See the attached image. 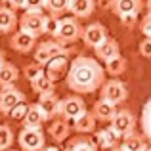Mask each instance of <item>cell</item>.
I'll list each match as a JSON object with an SVG mask.
<instances>
[{
  "label": "cell",
  "mask_w": 151,
  "mask_h": 151,
  "mask_svg": "<svg viewBox=\"0 0 151 151\" xmlns=\"http://www.w3.org/2000/svg\"><path fill=\"white\" fill-rule=\"evenodd\" d=\"M105 82V69L96 58L78 55L69 63L65 75V84L75 94H94Z\"/></svg>",
  "instance_id": "1"
},
{
  "label": "cell",
  "mask_w": 151,
  "mask_h": 151,
  "mask_svg": "<svg viewBox=\"0 0 151 151\" xmlns=\"http://www.w3.org/2000/svg\"><path fill=\"white\" fill-rule=\"evenodd\" d=\"M82 29L84 27L78 23L77 17H59L58 29H55V33L52 37L61 46H69V44H75L77 40H81Z\"/></svg>",
  "instance_id": "2"
},
{
  "label": "cell",
  "mask_w": 151,
  "mask_h": 151,
  "mask_svg": "<svg viewBox=\"0 0 151 151\" xmlns=\"http://www.w3.org/2000/svg\"><path fill=\"white\" fill-rule=\"evenodd\" d=\"M100 98L111 101L113 105H121V103H124L126 98H128V88H126V84L122 81H119V78H109V81H105L101 84Z\"/></svg>",
  "instance_id": "3"
},
{
  "label": "cell",
  "mask_w": 151,
  "mask_h": 151,
  "mask_svg": "<svg viewBox=\"0 0 151 151\" xmlns=\"http://www.w3.org/2000/svg\"><path fill=\"white\" fill-rule=\"evenodd\" d=\"M44 19L46 15L42 14V10H25V14L19 17L17 23L21 31L38 38L40 35H44Z\"/></svg>",
  "instance_id": "4"
},
{
  "label": "cell",
  "mask_w": 151,
  "mask_h": 151,
  "mask_svg": "<svg viewBox=\"0 0 151 151\" xmlns=\"http://www.w3.org/2000/svg\"><path fill=\"white\" fill-rule=\"evenodd\" d=\"M86 111V103L78 94L75 96H67L63 100H59V111H58V117L63 119L67 122H73L78 115H82Z\"/></svg>",
  "instance_id": "5"
},
{
  "label": "cell",
  "mask_w": 151,
  "mask_h": 151,
  "mask_svg": "<svg viewBox=\"0 0 151 151\" xmlns=\"http://www.w3.org/2000/svg\"><path fill=\"white\" fill-rule=\"evenodd\" d=\"M17 142L21 151H42L46 145L42 128H27V126H23V130L19 132Z\"/></svg>",
  "instance_id": "6"
},
{
  "label": "cell",
  "mask_w": 151,
  "mask_h": 151,
  "mask_svg": "<svg viewBox=\"0 0 151 151\" xmlns=\"http://www.w3.org/2000/svg\"><path fill=\"white\" fill-rule=\"evenodd\" d=\"M33 54H35V61L40 63V65H46L52 58L61 55V54H69V50L55 40H46V42H40V44L35 46Z\"/></svg>",
  "instance_id": "7"
},
{
  "label": "cell",
  "mask_w": 151,
  "mask_h": 151,
  "mask_svg": "<svg viewBox=\"0 0 151 151\" xmlns=\"http://www.w3.org/2000/svg\"><path fill=\"white\" fill-rule=\"evenodd\" d=\"M111 128L121 138H124V136H128V134H132L134 130H136V117H134L128 109H121L111 119Z\"/></svg>",
  "instance_id": "8"
},
{
  "label": "cell",
  "mask_w": 151,
  "mask_h": 151,
  "mask_svg": "<svg viewBox=\"0 0 151 151\" xmlns=\"http://www.w3.org/2000/svg\"><path fill=\"white\" fill-rule=\"evenodd\" d=\"M107 37H109V35H107L105 25H101V23H90V25H86L84 29H82L81 40L84 42V46H88V48L94 50L96 46H100Z\"/></svg>",
  "instance_id": "9"
},
{
  "label": "cell",
  "mask_w": 151,
  "mask_h": 151,
  "mask_svg": "<svg viewBox=\"0 0 151 151\" xmlns=\"http://www.w3.org/2000/svg\"><path fill=\"white\" fill-rule=\"evenodd\" d=\"M25 101V94L15 86H8V88H0V113L8 115L17 103Z\"/></svg>",
  "instance_id": "10"
},
{
  "label": "cell",
  "mask_w": 151,
  "mask_h": 151,
  "mask_svg": "<svg viewBox=\"0 0 151 151\" xmlns=\"http://www.w3.org/2000/svg\"><path fill=\"white\" fill-rule=\"evenodd\" d=\"M69 54H61V55H55L52 58L48 63L44 65V73L48 75L54 82H58L59 78H63L69 71Z\"/></svg>",
  "instance_id": "11"
},
{
  "label": "cell",
  "mask_w": 151,
  "mask_h": 151,
  "mask_svg": "<svg viewBox=\"0 0 151 151\" xmlns=\"http://www.w3.org/2000/svg\"><path fill=\"white\" fill-rule=\"evenodd\" d=\"M37 44H38L37 37H33V35L25 33V31H21V29H19L17 33H14L12 38H10V46L17 52V54H31Z\"/></svg>",
  "instance_id": "12"
},
{
  "label": "cell",
  "mask_w": 151,
  "mask_h": 151,
  "mask_svg": "<svg viewBox=\"0 0 151 151\" xmlns=\"http://www.w3.org/2000/svg\"><path fill=\"white\" fill-rule=\"evenodd\" d=\"M107 8H109L115 15L140 14L142 8H144V2H142V0H109Z\"/></svg>",
  "instance_id": "13"
},
{
  "label": "cell",
  "mask_w": 151,
  "mask_h": 151,
  "mask_svg": "<svg viewBox=\"0 0 151 151\" xmlns=\"http://www.w3.org/2000/svg\"><path fill=\"white\" fill-rule=\"evenodd\" d=\"M122 138L119 136L117 132H115L113 128H103L100 132H96V138H94V142H96V145L100 149H113V147H119V144H121Z\"/></svg>",
  "instance_id": "14"
},
{
  "label": "cell",
  "mask_w": 151,
  "mask_h": 151,
  "mask_svg": "<svg viewBox=\"0 0 151 151\" xmlns=\"http://www.w3.org/2000/svg\"><path fill=\"white\" fill-rule=\"evenodd\" d=\"M96 10V0H69V14L77 19H86Z\"/></svg>",
  "instance_id": "15"
},
{
  "label": "cell",
  "mask_w": 151,
  "mask_h": 151,
  "mask_svg": "<svg viewBox=\"0 0 151 151\" xmlns=\"http://www.w3.org/2000/svg\"><path fill=\"white\" fill-rule=\"evenodd\" d=\"M94 54H96V59H100V61L105 63L107 59H111V58H115V55L121 54V46H119V42L115 40V38L107 37L100 46L94 48Z\"/></svg>",
  "instance_id": "16"
},
{
  "label": "cell",
  "mask_w": 151,
  "mask_h": 151,
  "mask_svg": "<svg viewBox=\"0 0 151 151\" xmlns=\"http://www.w3.org/2000/svg\"><path fill=\"white\" fill-rule=\"evenodd\" d=\"M38 107L42 109V113L46 115V119H54L58 117V111H59V98L55 96V92H48V94H40L38 96Z\"/></svg>",
  "instance_id": "17"
},
{
  "label": "cell",
  "mask_w": 151,
  "mask_h": 151,
  "mask_svg": "<svg viewBox=\"0 0 151 151\" xmlns=\"http://www.w3.org/2000/svg\"><path fill=\"white\" fill-rule=\"evenodd\" d=\"M63 151H100V147L96 145L92 138H88L86 134H81V136L71 138L67 145L63 147Z\"/></svg>",
  "instance_id": "18"
},
{
  "label": "cell",
  "mask_w": 151,
  "mask_h": 151,
  "mask_svg": "<svg viewBox=\"0 0 151 151\" xmlns=\"http://www.w3.org/2000/svg\"><path fill=\"white\" fill-rule=\"evenodd\" d=\"M17 14L10 6H0V35L14 33L17 27Z\"/></svg>",
  "instance_id": "19"
},
{
  "label": "cell",
  "mask_w": 151,
  "mask_h": 151,
  "mask_svg": "<svg viewBox=\"0 0 151 151\" xmlns=\"http://www.w3.org/2000/svg\"><path fill=\"white\" fill-rule=\"evenodd\" d=\"M46 121L48 119L42 113V109L38 107V103H31L29 109H27L25 119H23V126H27V128H42V124Z\"/></svg>",
  "instance_id": "20"
},
{
  "label": "cell",
  "mask_w": 151,
  "mask_h": 151,
  "mask_svg": "<svg viewBox=\"0 0 151 151\" xmlns=\"http://www.w3.org/2000/svg\"><path fill=\"white\" fill-rule=\"evenodd\" d=\"M94 117H96V121H101V122H111V119L115 117V113H117V105H113L111 101L107 100H98L94 103V109H92Z\"/></svg>",
  "instance_id": "21"
},
{
  "label": "cell",
  "mask_w": 151,
  "mask_h": 151,
  "mask_svg": "<svg viewBox=\"0 0 151 151\" xmlns=\"http://www.w3.org/2000/svg\"><path fill=\"white\" fill-rule=\"evenodd\" d=\"M96 122L98 121H96L92 111H84L82 115H78L73 121V128H75V132H78V134H90V132L96 130Z\"/></svg>",
  "instance_id": "22"
},
{
  "label": "cell",
  "mask_w": 151,
  "mask_h": 151,
  "mask_svg": "<svg viewBox=\"0 0 151 151\" xmlns=\"http://www.w3.org/2000/svg\"><path fill=\"white\" fill-rule=\"evenodd\" d=\"M48 132H50V138L55 144H63L71 134V126H69V122L63 121V119H55V121H52Z\"/></svg>",
  "instance_id": "23"
},
{
  "label": "cell",
  "mask_w": 151,
  "mask_h": 151,
  "mask_svg": "<svg viewBox=\"0 0 151 151\" xmlns=\"http://www.w3.org/2000/svg\"><path fill=\"white\" fill-rule=\"evenodd\" d=\"M122 151H144L145 147H147V140H145L144 134H128V136L122 138L121 145H119Z\"/></svg>",
  "instance_id": "24"
},
{
  "label": "cell",
  "mask_w": 151,
  "mask_h": 151,
  "mask_svg": "<svg viewBox=\"0 0 151 151\" xmlns=\"http://www.w3.org/2000/svg\"><path fill=\"white\" fill-rule=\"evenodd\" d=\"M19 78V71L14 63L4 61L0 67V88H8V86H14Z\"/></svg>",
  "instance_id": "25"
},
{
  "label": "cell",
  "mask_w": 151,
  "mask_h": 151,
  "mask_svg": "<svg viewBox=\"0 0 151 151\" xmlns=\"http://www.w3.org/2000/svg\"><path fill=\"white\" fill-rule=\"evenodd\" d=\"M126 67H128V61H126V58H122L121 54L119 55H115V58H111V59H107L105 61V73L107 75H111V77H121L122 73L126 71Z\"/></svg>",
  "instance_id": "26"
},
{
  "label": "cell",
  "mask_w": 151,
  "mask_h": 151,
  "mask_svg": "<svg viewBox=\"0 0 151 151\" xmlns=\"http://www.w3.org/2000/svg\"><path fill=\"white\" fill-rule=\"evenodd\" d=\"M54 84L55 82L52 81V78L48 77L46 73H42V75H38L35 81H31V88H33V92L35 94H48V92H54Z\"/></svg>",
  "instance_id": "27"
},
{
  "label": "cell",
  "mask_w": 151,
  "mask_h": 151,
  "mask_svg": "<svg viewBox=\"0 0 151 151\" xmlns=\"http://www.w3.org/2000/svg\"><path fill=\"white\" fill-rule=\"evenodd\" d=\"M44 10L48 12V15L61 17L69 12V0H44Z\"/></svg>",
  "instance_id": "28"
},
{
  "label": "cell",
  "mask_w": 151,
  "mask_h": 151,
  "mask_svg": "<svg viewBox=\"0 0 151 151\" xmlns=\"http://www.w3.org/2000/svg\"><path fill=\"white\" fill-rule=\"evenodd\" d=\"M140 124H142V134L145 136V140L151 144V98L144 103V109H142V119H140Z\"/></svg>",
  "instance_id": "29"
},
{
  "label": "cell",
  "mask_w": 151,
  "mask_h": 151,
  "mask_svg": "<svg viewBox=\"0 0 151 151\" xmlns=\"http://www.w3.org/2000/svg\"><path fill=\"white\" fill-rule=\"evenodd\" d=\"M14 144V130L8 124H0V151H8Z\"/></svg>",
  "instance_id": "30"
},
{
  "label": "cell",
  "mask_w": 151,
  "mask_h": 151,
  "mask_svg": "<svg viewBox=\"0 0 151 151\" xmlns=\"http://www.w3.org/2000/svg\"><path fill=\"white\" fill-rule=\"evenodd\" d=\"M44 73V65H40V63H29V65H25V69H23V75H25L27 81H35V78L38 77V75Z\"/></svg>",
  "instance_id": "31"
},
{
  "label": "cell",
  "mask_w": 151,
  "mask_h": 151,
  "mask_svg": "<svg viewBox=\"0 0 151 151\" xmlns=\"http://www.w3.org/2000/svg\"><path fill=\"white\" fill-rule=\"evenodd\" d=\"M27 109H29V105H27L25 101H21V103H17V105L8 113V117H12L14 121H23L25 115H27Z\"/></svg>",
  "instance_id": "32"
},
{
  "label": "cell",
  "mask_w": 151,
  "mask_h": 151,
  "mask_svg": "<svg viewBox=\"0 0 151 151\" xmlns=\"http://www.w3.org/2000/svg\"><path fill=\"white\" fill-rule=\"evenodd\" d=\"M59 17H54V15H46L44 19V35H54L55 29H58Z\"/></svg>",
  "instance_id": "33"
},
{
  "label": "cell",
  "mask_w": 151,
  "mask_h": 151,
  "mask_svg": "<svg viewBox=\"0 0 151 151\" xmlns=\"http://www.w3.org/2000/svg\"><path fill=\"white\" fill-rule=\"evenodd\" d=\"M121 19V25L126 27V29H134L138 23V14H124V15H119Z\"/></svg>",
  "instance_id": "34"
},
{
  "label": "cell",
  "mask_w": 151,
  "mask_h": 151,
  "mask_svg": "<svg viewBox=\"0 0 151 151\" xmlns=\"http://www.w3.org/2000/svg\"><path fill=\"white\" fill-rule=\"evenodd\" d=\"M138 50H140V55H142V58H151V38L145 37L144 40L140 42Z\"/></svg>",
  "instance_id": "35"
},
{
  "label": "cell",
  "mask_w": 151,
  "mask_h": 151,
  "mask_svg": "<svg viewBox=\"0 0 151 151\" xmlns=\"http://www.w3.org/2000/svg\"><path fill=\"white\" fill-rule=\"evenodd\" d=\"M140 31L144 33V37H149V33H151V14H147L144 19H142V23H140Z\"/></svg>",
  "instance_id": "36"
},
{
  "label": "cell",
  "mask_w": 151,
  "mask_h": 151,
  "mask_svg": "<svg viewBox=\"0 0 151 151\" xmlns=\"http://www.w3.org/2000/svg\"><path fill=\"white\" fill-rule=\"evenodd\" d=\"M8 4H10V8L14 12L17 10H27V0H8Z\"/></svg>",
  "instance_id": "37"
},
{
  "label": "cell",
  "mask_w": 151,
  "mask_h": 151,
  "mask_svg": "<svg viewBox=\"0 0 151 151\" xmlns=\"http://www.w3.org/2000/svg\"><path fill=\"white\" fill-rule=\"evenodd\" d=\"M27 10H44V0H27Z\"/></svg>",
  "instance_id": "38"
},
{
  "label": "cell",
  "mask_w": 151,
  "mask_h": 151,
  "mask_svg": "<svg viewBox=\"0 0 151 151\" xmlns=\"http://www.w3.org/2000/svg\"><path fill=\"white\" fill-rule=\"evenodd\" d=\"M2 63H4V52L0 50V67H2Z\"/></svg>",
  "instance_id": "39"
},
{
  "label": "cell",
  "mask_w": 151,
  "mask_h": 151,
  "mask_svg": "<svg viewBox=\"0 0 151 151\" xmlns=\"http://www.w3.org/2000/svg\"><path fill=\"white\" fill-rule=\"evenodd\" d=\"M42 151H59V149H58V147H44Z\"/></svg>",
  "instance_id": "40"
},
{
  "label": "cell",
  "mask_w": 151,
  "mask_h": 151,
  "mask_svg": "<svg viewBox=\"0 0 151 151\" xmlns=\"http://www.w3.org/2000/svg\"><path fill=\"white\" fill-rule=\"evenodd\" d=\"M147 14H151V0H147Z\"/></svg>",
  "instance_id": "41"
},
{
  "label": "cell",
  "mask_w": 151,
  "mask_h": 151,
  "mask_svg": "<svg viewBox=\"0 0 151 151\" xmlns=\"http://www.w3.org/2000/svg\"><path fill=\"white\" fill-rule=\"evenodd\" d=\"M109 151H122L121 147H113V149H109Z\"/></svg>",
  "instance_id": "42"
},
{
  "label": "cell",
  "mask_w": 151,
  "mask_h": 151,
  "mask_svg": "<svg viewBox=\"0 0 151 151\" xmlns=\"http://www.w3.org/2000/svg\"><path fill=\"white\" fill-rule=\"evenodd\" d=\"M144 151H151V147H145V149H144Z\"/></svg>",
  "instance_id": "43"
},
{
  "label": "cell",
  "mask_w": 151,
  "mask_h": 151,
  "mask_svg": "<svg viewBox=\"0 0 151 151\" xmlns=\"http://www.w3.org/2000/svg\"><path fill=\"white\" fill-rule=\"evenodd\" d=\"M0 2H8V0H0Z\"/></svg>",
  "instance_id": "44"
},
{
  "label": "cell",
  "mask_w": 151,
  "mask_h": 151,
  "mask_svg": "<svg viewBox=\"0 0 151 151\" xmlns=\"http://www.w3.org/2000/svg\"><path fill=\"white\" fill-rule=\"evenodd\" d=\"M8 151H14V149H8Z\"/></svg>",
  "instance_id": "45"
},
{
  "label": "cell",
  "mask_w": 151,
  "mask_h": 151,
  "mask_svg": "<svg viewBox=\"0 0 151 151\" xmlns=\"http://www.w3.org/2000/svg\"><path fill=\"white\" fill-rule=\"evenodd\" d=\"M149 38H151V33H149Z\"/></svg>",
  "instance_id": "46"
}]
</instances>
